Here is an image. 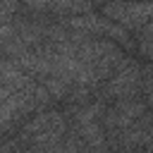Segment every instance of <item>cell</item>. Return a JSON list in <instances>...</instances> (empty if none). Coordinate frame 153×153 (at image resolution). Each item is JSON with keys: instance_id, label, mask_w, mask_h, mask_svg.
I'll list each match as a JSON object with an SVG mask.
<instances>
[{"instance_id": "obj_3", "label": "cell", "mask_w": 153, "mask_h": 153, "mask_svg": "<svg viewBox=\"0 0 153 153\" xmlns=\"http://www.w3.org/2000/svg\"><path fill=\"white\" fill-rule=\"evenodd\" d=\"M141 98L153 110V62H143V84H141Z\"/></svg>"}, {"instance_id": "obj_1", "label": "cell", "mask_w": 153, "mask_h": 153, "mask_svg": "<svg viewBox=\"0 0 153 153\" xmlns=\"http://www.w3.org/2000/svg\"><path fill=\"white\" fill-rule=\"evenodd\" d=\"M141 84H143V62L131 57L124 69H120L110 81L96 88V98L108 105L117 100H136L141 98Z\"/></svg>"}, {"instance_id": "obj_2", "label": "cell", "mask_w": 153, "mask_h": 153, "mask_svg": "<svg viewBox=\"0 0 153 153\" xmlns=\"http://www.w3.org/2000/svg\"><path fill=\"white\" fill-rule=\"evenodd\" d=\"M100 14L108 19L117 22L122 29L129 33H139L143 26L153 22V5H124V2H110V5H98Z\"/></svg>"}]
</instances>
